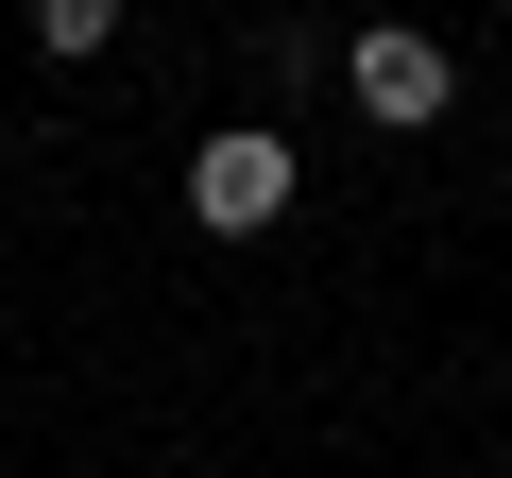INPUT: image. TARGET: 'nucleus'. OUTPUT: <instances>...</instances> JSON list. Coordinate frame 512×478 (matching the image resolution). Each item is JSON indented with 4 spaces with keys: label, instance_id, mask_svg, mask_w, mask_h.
<instances>
[{
    "label": "nucleus",
    "instance_id": "4",
    "mask_svg": "<svg viewBox=\"0 0 512 478\" xmlns=\"http://www.w3.org/2000/svg\"><path fill=\"white\" fill-rule=\"evenodd\" d=\"M0 171H18V137H0Z\"/></svg>",
    "mask_w": 512,
    "mask_h": 478
},
{
    "label": "nucleus",
    "instance_id": "3",
    "mask_svg": "<svg viewBox=\"0 0 512 478\" xmlns=\"http://www.w3.org/2000/svg\"><path fill=\"white\" fill-rule=\"evenodd\" d=\"M35 52H52V69H86V52H120V0H35Z\"/></svg>",
    "mask_w": 512,
    "mask_h": 478
},
{
    "label": "nucleus",
    "instance_id": "1",
    "mask_svg": "<svg viewBox=\"0 0 512 478\" xmlns=\"http://www.w3.org/2000/svg\"><path fill=\"white\" fill-rule=\"evenodd\" d=\"M188 222H205V239H274V222H291V137H274V120H222V137L188 154Z\"/></svg>",
    "mask_w": 512,
    "mask_h": 478
},
{
    "label": "nucleus",
    "instance_id": "2",
    "mask_svg": "<svg viewBox=\"0 0 512 478\" xmlns=\"http://www.w3.org/2000/svg\"><path fill=\"white\" fill-rule=\"evenodd\" d=\"M342 103H359V120H393V137H427V120L461 103V69H444V35L376 18V35H342Z\"/></svg>",
    "mask_w": 512,
    "mask_h": 478
}]
</instances>
